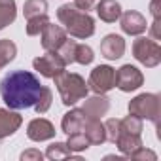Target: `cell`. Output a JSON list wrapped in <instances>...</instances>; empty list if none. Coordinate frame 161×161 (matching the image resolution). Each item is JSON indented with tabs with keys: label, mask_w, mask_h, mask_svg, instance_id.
I'll return each instance as SVG.
<instances>
[{
	"label": "cell",
	"mask_w": 161,
	"mask_h": 161,
	"mask_svg": "<svg viewBox=\"0 0 161 161\" xmlns=\"http://www.w3.org/2000/svg\"><path fill=\"white\" fill-rule=\"evenodd\" d=\"M129 114L152 121L159 129V118H161V97L157 93H140L135 99L129 101Z\"/></svg>",
	"instance_id": "4"
},
{
	"label": "cell",
	"mask_w": 161,
	"mask_h": 161,
	"mask_svg": "<svg viewBox=\"0 0 161 161\" xmlns=\"http://www.w3.org/2000/svg\"><path fill=\"white\" fill-rule=\"evenodd\" d=\"M17 17V4L15 0H0V31L12 25Z\"/></svg>",
	"instance_id": "20"
},
{
	"label": "cell",
	"mask_w": 161,
	"mask_h": 161,
	"mask_svg": "<svg viewBox=\"0 0 161 161\" xmlns=\"http://www.w3.org/2000/svg\"><path fill=\"white\" fill-rule=\"evenodd\" d=\"M27 136L34 142H44V140H51L55 136V127L49 119L46 118H34L32 121H29L27 125Z\"/></svg>",
	"instance_id": "11"
},
{
	"label": "cell",
	"mask_w": 161,
	"mask_h": 161,
	"mask_svg": "<svg viewBox=\"0 0 161 161\" xmlns=\"http://www.w3.org/2000/svg\"><path fill=\"white\" fill-rule=\"evenodd\" d=\"M64 144H66V148H68L70 152H74V153H80V152H84V150H87V148L91 146V142L87 140V136H86L82 131L68 135V140H66Z\"/></svg>",
	"instance_id": "22"
},
{
	"label": "cell",
	"mask_w": 161,
	"mask_h": 161,
	"mask_svg": "<svg viewBox=\"0 0 161 161\" xmlns=\"http://www.w3.org/2000/svg\"><path fill=\"white\" fill-rule=\"evenodd\" d=\"M21 123H23V118L15 110L0 108V140L15 135V131L21 127Z\"/></svg>",
	"instance_id": "13"
},
{
	"label": "cell",
	"mask_w": 161,
	"mask_h": 161,
	"mask_svg": "<svg viewBox=\"0 0 161 161\" xmlns=\"http://www.w3.org/2000/svg\"><path fill=\"white\" fill-rule=\"evenodd\" d=\"M15 55H17V46L12 40H8V38L0 40V70L6 68L15 59Z\"/></svg>",
	"instance_id": "21"
},
{
	"label": "cell",
	"mask_w": 161,
	"mask_h": 161,
	"mask_svg": "<svg viewBox=\"0 0 161 161\" xmlns=\"http://www.w3.org/2000/svg\"><path fill=\"white\" fill-rule=\"evenodd\" d=\"M47 23H49L47 14H44V15H36V17H31V19H27L25 31H27L29 36H38V34L44 31V27H46Z\"/></svg>",
	"instance_id": "24"
},
{
	"label": "cell",
	"mask_w": 161,
	"mask_h": 161,
	"mask_svg": "<svg viewBox=\"0 0 161 161\" xmlns=\"http://www.w3.org/2000/svg\"><path fill=\"white\" fill-rule=\"evenodd\" d=\"M82 133L87 136V140L91 144H103L106 142V133H104V123L101 121V118H91L86 116L84 118V125H82Z\"/></svg>",
	"instance_id": "14"
},
{
	"label": "cell",
	"mask_w": 161,
	"mask_h": 161,
	"mask_svg": "<svg viewBox=\"0 0 161 161\" xmlns=\"http://www.w3.org/2000/svg\"><path fill=\"white\" fill-rule=\"evenodd\" d=\"M32 66H34V70L40 72L44 78H51V80L66 68V64L63 63V59H61L57 53H53V51H46L44 55L36 57V59L32 61Z\"/></svg>",
	"instance_id": "8"
},
{
	"label": "cell",
	"mask_w": 161,
	"mask_h": 161,
	"mask_svg": "<svg viewBox=\"0 0 161 161\" xmlns=\"http://www.w3.org/2000/svg\"><path fill=\"white\" fill-rule=\"evenodd\" d=\"M101 53L108 61H118L125 53V40L119 34H106L101 42Z\"/></svg>",
	"instance_id": "12"
},
{
	"label": "cell",
	"mask_w": 161,
	"mask_h": 161,
	"mask_svg": "<svg viewBox=\"0 0 161 161\" xmlns=\"http://www.w3.org/2000/svg\"><path fill=\"white\" fill-rule=\"evenodd\" d=\"M51 101H53V93L47 86H42V91H40V97L36 101V104L32 106L36 110V114H46L51 106Z\"/></svg>",
	"instance_id": "26"
},
{
	"label": "cell",
	"mask_w": 161,
	"mask_h": 161,
	"mask_svg": "<svg viewBox=\"0 0 161 161\" xmlns=\"http://www.w3.org/2000/svg\"><path fill=\"white\" fill-rule=\"evenodd\" d=\"M87 87L95 95H106L110 89L116 87V68L110 64H99L91 70L89 80H87Z\"/></svg>",
	"instance_id": "6"
},
{
	"label": "cell",
	"mask_w": 161,
	"mask_h": 161,
	"mask_svg": "<svg viewBox=\"0 0 161 161\" xmlns=\"http://www.w3.org/2000/svg\"><path fill=\"white\" fill-rule=\"evenodd\" d=\"M144 84V74L133 66V64H123L121 68L116 70V87L123 93L136 91Z\"/></svg>",
	"instance_id": "7"
},
{
	"label": "cell",
	"mask_w": 161,
	"mask_h": 161,
	"mask_svg": "<svg viewBox=\"0 0 161 161\" xmlns=\"http://www.w3.org/2000/svg\"><path fill=\"white\" fill-rule=\"evenodd\" d=\"M76 44H78V42H74V40H68V38H66V42H64V44L55 51V53L63 59V63H64L66 66L74 63V49H76Z\"/></svg>",
	"instance_id": "27"
},
{
	"label": "cell",
	"mask_w": 161,
	"mask_h": 161,
	"mask_svg": "<svg viewBox=\"0 0 161 161\" xmlns=\"http://www.w3.org/2000/svg\"><path fill=\"white\" fill-rule=\"evenodd\" d=\"M114 144L118 146V150L125 157H129L136 148L142 146V135H135V133H129V131H125V129L119 127V133H118V138H116Z\"/></svg>",
	"instance_id": "15"
},
{
	"label": "cell",
	"mask_w": 161,
	"mask_h": 161,
	"mask_svg": "<svg viewBox=\"0 0 161 161\" xmlns=\"http://www.w3.org/2000/svg\"><path fill=\"white\" fill-rule=\"evenodd\" d=\"M104 133H106V140L108 142H116L118 133H119V119L110 118L104 121Z\"/></svg>",
	"instance_id": "28"
},
{
	"label": "cell",
	"mask_w": 161,
	"mask_h": 161,
	"mask_svg": "<svg viewBox=\"0 0 161 161\" xmlns=\"http://www.w3.org/2000/svg\"><path fill=\"white\" fill-rule=\"evenodd\" d=\"M53 80H55L57 91L61 95V103L64 106H74L78 101H84L87 97V93H89L87 82L80 74H76V72L63 70Z\"/></svg>",
	"instance_id": "3"
},
{
	"label": "cell",
	"mask_w": 161,
	"mask_h": 161,
	"mask_svg": "<svg viewBox=\"0 0 161 161\" xmlns=\"http://www.w3.org/2000/svg\"><path fill=\"white\" fill-rule=\"evenodd\" d=\"M82 110L86 116L91 118H103L108 110H110V99L106 95H95L86 99V103L82 104Z\"/></svg>",
	"instance_id": "16"
},
{
	"label": "cell",
	"mask_w": 161,
	"mask_h": 161,
	"mask_svg": "<svg viewBox=\"0 0 161 161\" xmlns=\"http://www.w3.org/2000/svg\"><path fill=\"white\" fill-rule=\"evenodd\" d=\"M95 10H97L99 19L104 23H116L121 15V6L116 0H99L95 4Z\"/></svg>",
	"instance_id": "17"
},
{
	"label": "cell",
	"mask_w": 161,
	"mask_h": 161,
	"mask_svg": "<svg viewBox=\"0 0 161 161\" xmlns=\"http://www.w3.org/2000/svg\"><path fill=\"white\" fill-rule=\"evenodd\" d=\"M84 110L82 108H72L70 112H66L61 119V129L63 133L66 135H72V133H78V131H82V125H84Z\"/></svg>",
	"instance_id": "18"
},
{
	"label": "cell",
	"mask_w": 161,
	"mask_h": 161,
	"mask_svg": "<svg viewBox=\"0 0 161 161\" xmlns=\"http://www.w3.org/2000/svg\"><path fill=\"white\" fill-rule=\"evenodd\" d=\"M42 84L29 70H14L0 82V97L12 110L32 108L40 97Z\"/></svg>",
	"instance_id": "1"
},
{
	"label": "cell",
	"mask_w": 161,
	"mask_h": 161,
	"mask_svg": "<svg viewBox=\"0 0 161 161\" xmlns=\"http://www.w3.org/2000/svg\"><path fill=\"white\" fill-rule=\"evenodd\" d=\"M133 57L146 68H153L161 63V46L153 38H136L133 42Z\"/></svg>",
	"instance_id": "5"
},
{
	"label": "cell",
	"mask_w": 161,
	"mask_h": 161,
	"mask_svg": "<svg viewBox=\"0 0 161 161\" xmlns=\"http://www.w3.org/2000/svg\"><path fill=\"white\" fill-rule=\"evenodd\" d=\"M99 2V0H74V6L78 8V10H82V12H91L93 8H95V4Z\"/></svg>",
	"instance_id": "31"
},
{
	"label": "cell",
	"mask_w": 161,
	"mask_h": 161,
	"mask_svg": "<svg viewBox=\"0 0 161 161\" xmlns=\"http://www.w3.org/2000/svg\"><path fill=\"white\" fill-rule=\"evenodd\" d=\"M95 59V53L93 49L87 46V44H76V49H74V63L78 64H91Z\"/></svg>",
	"instance_id": "25"
},
{
	"label": "cell",
	"mask_w": 161,
	"mask_h": 161,
	"mask_svg": "<svg viewBox=\"0 0 161 161\" xmlns=\"http://www.w3.org/2000/svg\"><path fill=\"white\" fill-rule=\"evenodd\" d=\"M57 19L64 27L66 34L86 40L95 34V19L87 14L78 10L74 4H63L57 8Z\"/></svg>",
	"instance_id": "2"
},
{
	"label": "cell",
	"mask_w": 161,
	"mask_h": 161,
	"mask_svg": "<svg viewBox=\"0 0 161 161\" xmlns=\"http://www.w3.org/2000/svg\"><path fill=\"white\" fill-rule=\"evenodd\" d=\"M159 21H161V19H153L152 27L148 25V29H150V32H152V38H153V40H159V38H161V31H159Z\"/></svg>",
	"instance_id": "32"
},
{
	"label": "cell",
	"mask_w": 161,
	"mask_h": 161,
	"mask_svg": "<svg viewBox=\"0 0 161 161\" xmlns=\"http://www.w3.org/2000/svg\"><path fill=\"white\" fill-rule=\"evenodd\" d=\"M47 14V0H27L23 6V15L25 19L36 17V15H44Z\"/></svg>",
	"instance_id": "23"
},
{
	"label": "cell",
	"mask_w": 161,
	"mask_h": 161,
	"mask_svg": "<svg viewBox=\"0 0 161 161\" xmlns=\"http://www.w3.org/2000/svg\"><path fill=\"white\" fill-rule=\"evenodd\" d=\"M44 155L47 159H53V161L55 159H76V161H82V157L76 155L74 152H70L64 142H53V144H49Z\"/></svg>",
	"instance_id": "19"
},
{
	"label": "cell",
	"mask_w": 161,
	"mask_h": 161,
	"mask_svg": "<svg viewBox=\"0 0 161 161\" xmlns=\"http://www.w3.org/2000/svg\"><path fill=\"white\" fill-rule=\"evenodd\" d=\"M129 159H138V161H155V159H157V155H155V152H152V150H148V148L140 146V148H136V150L129 155Z\"/></svg>",
	"instance_id": "29"
},
{
	"label": "cell",
	"mask_w": 161,
	"mask_h": 161,
	"mask_svg": "<svg viewBox=\"0 0 161 161\" xmlns=\"http://www.w3.org/2000/svg\"><path fill=\"white\" fill-rule=\"evenodd\" d=\"M150 12L153 19H161V8H159V0H152L150 2Z\"/></svg>",
	"instance_id": "33"
},
{
	"label": "cell",
	"mask_w": 161,
	"mask_h": 161,
	"mask_svg": "<svg viewBox=\"0 0 161 161\" xmlns=\"http://www.w3.org/2000/svg\"><path fill=\"white\" fill-rule=\"evenodd\" d=\"M119 27L125 34L129 36H140L142 32L148 31V23H146V17L135 10H129V12H121L119 15Z\"/></svg>",
	"instance_id": "9"
},
{
	"label": "cell",
	"mask_w": 161,
	"mask_h": 161,
	"mask_svg": "<svg viewBox=\"0 0 161 161\" xmlns=\"http://www.w3.org/2000/svg\"><path fill=\"white\" fill-rule=\"evenodd\" d=\"M40 38H42V47L46 49V51H57L64 42H66V38H68V34H66V31L63 29V27H59V25H53L51 21L44 27V31L40 32Z\"/></svg>",
	"instance_id": "10"
},
{
	"label": "cell",
	"mask_w": 161,
	"mask_h": 161,
	"mask_svg": "<svg viewBox=\"0 0 161 161\" xmlns=\"http://www.w3.org/2000/svg\"><path fill=\"white\" fill-rule=\"evenodd\" d=\"M46 155L40 152V150H36V148H31V150H25L23 153H21V161H42Z\"/></svg>",
	"instance_id": "30"
}]
</instances>
